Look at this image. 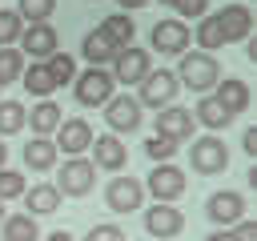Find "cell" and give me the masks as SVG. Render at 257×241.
Wrapping results in <instances>:
<instances>
[{
	"mask_svg": "<svg viewBox=\"0 0 257 241\" xmlns=\"http://www.w3.org/2000/svg\"><path fill=\"white\" fill-rule=\"evenodd\" d=\"M173 76H177V84H185V88H193V92H213L217 80H221V64H217V56L189 48V52H181Z\"/></svg>",
	"mask_w": 257,
	"mask_h": 241,
	"instance_id": "6da1fadb",
	"label": "cell"
},
{
	"mask_svg": "<svg viewBox=\"0 0 257 241\" xmlns=\"http://www.w3.org/2000/svg\"><path fill=\"white\" fill-rule=\"evenodd\" d=\"M177 76H173V68H149L145 72V80L137 84V104L141 108H165V104H173V96H177Z\"/></svg>",
	"mask_w": 257,
	"mask_h": 241,
	"instance_id": "7a4b0ae2",
	"label": "cell"
},
{
	"mask_svg": "<svg viewBox=\"0 0 257 241\" xmlns=\"http://www.w3.org/2000/svg\"><path fill=\"white\" fill-rule=\"evenodd\" d=\"M116 92V80L108 68H88V72H76L72 76V96L76 104L92 108V104H108V96Z\"/></svg>",
	"mask_w": 257,
	"mask_h": 241,
	"instance_id": "3957f363",
	"label": "cell"
},
{
	"mask_svg": "<svg viewBox=\"0 0 257 241\" xmlns=\"http://www.w3.org/2000/svg\"><path fill=\"white\" fill-rule=\"evenodd\" d=\"M149 36H153V52H157V56H181V52H189V44H193L189 24H185V20H177V16L157 20Z\"/></svg>",
	"mask_w": 257,
	"mask_h": 241,
	"instance_id": "277c9868",
	"label": "cell"
},
{
	"mask_svg": "<svg viewBox=\"0 0 257 241\" xmlns=\"http://www.w3.org/2000/svg\"><path fill=\"white\" fill-rule=\"evenodd\" d=\"M92 185H96V169H92V161H84V157H68V161L60 165V177H56V193H60V197H88Z\"/></svg>",
	"mask_w": 257,
	"mask_h": 241,
	"instance_id": "5b68a950",
	"label": "cell"
},
{
	"mask_svg": "<svg viewBox=\"0 0 257 241\" xmlns=\"http://www.w3.org/2000/svg\"><path fill=\"white\" fill-rule=\"evenodd\" d=\"M141 185H145V193H153L157 205H173V201L185 193L189 181H185V169H177V165L169 161V165H157V169L149 173V181H141Z\"/></svg>",
	"mask_w": 257,
	"mask_h": 241,
	"instance_id": "8992f818",
	"label": "cell"
},
{
	"mask_svg": "<svg viewBox=\"0 0 257 241\" xmlns=\"http://www.w3.org/2000/svg\"><path fill=\"white\" fill-rule=\"evenodd\" d=\"M153 68V56H149V48H137V44H128V48H120L116 56H112V80L116 84H141L145 80V72Z\"/></svg>",
	"mask_w": 257,
	"mask_h": 241,
	"instance_id": "52a82bcc",
	"label": "cell"
},
{
	"mask_svg": "<svg viewBox=\"0 0 257 241\" xmlns=\"http://www.w3.org/2000/svg\"><path fill=\"white\" fill-rule=\"evenodd\" d=\"M189 161H193V169L197 173H225L229 169V149H225V141L221 137H197L193 145H189Z\"/></svg>",
	"mask_w": 257,
	"mask_h": 241,
	"instance_id": "ba28073f",
	"label": "cell"
},
{
	"mask_svg": "<svg viewBox=\"0 0 257 241\" xmlns=\"http://www.w3.org/2000/svg\"><path fill=\"white\" fill-rule=\"evenodd\" d=\"M141 201H145V185L137 181V177H112L108 185H104V205L112 209V213H137L141 209Z\"/></svg>",
	"mask_w": 257,
	"mask_h": 241,
	"instance_id": "9c48e42d",
	"label": "cell"
},
{
	"mask_svg": "<svg viewBox=\"0 0 257 241\" xmlns=\"http://www.w3.org/2000/svg\"><path fill=\"white\" fill-rule=\"evenodd\" d=\"M56 133L60 137H52V145H56V153H64V157H80L88 145H92V125L84 120V116H68V120H60L56 125Z\"/></svg>",
	"mask_w": 257,
	"mask_h": 241,
	"instance_id": "30bf717a",
	"label": "cell"
},
{
	"mask_svg": "<svg viewBox=\"0 0 257 241\" xmlns=\"http://www.w3.org/2000/svg\"><path fill=\"white\" fill-rule=\"evenodd\" d=\"M52 52H60V32L52 24H28V32H20V56L48 60Z\"/></svg>",
	"mask_w": 257,
	"mask_h": 241,
	"instance_id": "8fae6325",
	"label": "cell"
},
{
	"mask_svg": "<svg viewBox=\"0 0 257 241\" xmlns=\"http://www.w3.org/2000/svg\"><path fill=\"white\" fill-rule=\"evenodd\" d=\"M197 133V120H193V112L189 108H181V104H165L161 112H157V137H169V141H189Z\"/></svg>",
	"mask_w": 257,
	"mask_h": 241,
	"instance_id": "7c38bea8",
	"label": "cell"
},
{
	"mask_svg": "<svg viewBox=\"0 0 257 241\" xmlns=\"http://www.w3.org/2000/svg\"><path fill=\"white\" fill-rule=\"evenodd\" d=\"M213 16H217V28H221V40H225V44L249 40V32H253V12H249L245 4H225V8L213 12Z\"/></svg>",
	"mask_w": 257,
	"mask_h": 241,
	"instance_id": "4fadbf2b",
	"label": "cell"
},
{
	"mask_svg": "<svg viewBox=\"0 0 257 241\" xmlns=\"http://www.w3.org/2000/svg\"><path fill=\"white\" fill-rule=\"evenodd\" d=\"M141 104L133 100V96H108V104H104V120H108V129L112 133H137L141 129Z\"/></svg>",
	"mask_w": 257,
	"mask_h": 241,
	"instance_id": "5bb4252c",
	"label": "cell"
},
{
	"mask_svg": "<svg viewBox=\"0 0 257 241\" xmlns=\"http://www.w3.org/2000/svg\"><path fill=\"white\" fill-rule=\"evenodd\" d=\"M205 213H209L213 225H237L245 217V197L237 189H221V193H213L205 201Z\"/></svg>",
	"mask_w": 257,
	"mask_h": 241,
	"instance_id": "9a60e30c",
	"label": "cell"
},
{
	"mask_svg": "<svg viewBox=\"0 0 257 241\" xmlns=\"http://www.w3.org/2000/svg\"><path fill=\"white\" fill-rule=\"evenodd\" d=\"M92 169H124L128 165V149H124V141L120 137H92Z\"/></svg>",
	"mask_w": 257,
	"mask_h": 241,
	"instance_id": "2e32d148",
	"label": "cell"
},
{
	"mask_svg": "<svg viewBox=\"0 0 257 241\" xmlns=\"http://www.w3.org/2000/svg\"><path fill=\"white\" fill-rule=\"evenodd\" d=\"M145 229H149L153 237H177V233L185 229V213H181L177 205H153V209L145 213Z\"/></svg>",
	"mask_w": 257,
	"mask_h": 241,
	"instance_id": "e0dca14e",
	"label": "cell"
},
{
	"mask_svg": "<svg viewBox=\"0 0 257 241\" xmlns=\"http://www.w3.org/2000/svg\"><path fill=\"white\" fill-rule=\"evenodd\" d=\"M96 32H100L116 52H120V48H128V44H133L137 24H133V16H128V12H112V16H104V20H100V28H96Z\"/></svg>",
	"mask_w": 257,
	"mask_h": 241,
	"instance_id": "ac0fdd59",
	"label": "cell"
},
{
	"mask_svg": "<svg viewBox=\"0 0 257 241\" xmlns=\"http://www.w3.org/2000/svg\"><path fill=\"white\" fill-rule=\"evenodd\" d=\"M213 96L237 116V112H245L249 104H253V92H249V84L245 80H237V76H225V80H217V88H213Z\"/></svg>",
	"mask_w": 257,
	"mask_h": 241,
	"instance_id": "d6986e66",
	"label": "cell"
},
{
	"mask_svg": "<svg viewBox=\"0 0 257 241\" xmlns=\"http://www.w3.org/2000/svg\"><path fill=\"white\" fill-rule=\"evenodd\" d=\"M193 120H197V125H205L209 133H221L225 125H233V112H229L213 92H205V96L197 100V108H193Z\"/></svg>",
	"mask_w": 257,
	"mask_h": 241,
	"instance_id": "ffe728a7",
	"label": "cell"
},
{
	"mask_svg": "<svg viewBox=\"0 0 257 241\" xmlns=\"http://www.w3.org/2000/svg\"><path fill=\"white\" fill-rule=\"evenodd\" d=\"M20 80H24V88H28L32 96H40V100H52V92H56V80H52V72H48L44 60H28L24 72H20Z\"/></svg>",
	"mask_w": 257,
	"mask_h": 241,
	"instance_id": "44dd1931",
	"label": "cell"
},
{
	"mask_svg": "<svg viewBox=\"0 0 257 241\" xmlns=\"http://www.w3.org/2000/svg\"><path fill=\"white\" fill-rule=\"evenodd\" d=\"M56 145H52V137H32L28 145H24V169H36V173H48V169H56Z\"/></svg>",
	"mask_w": 257,
	"mask_h": 241,
	"instance_id": "7402d4cb",
	"label": "cell"
},
{
	"mask_svg": "<svg viewBox=\"0 0 257 241\" xmlns=\"http://www.w3.org/2000/svg\"><path fill=\"white\" fill-rule=\"evenodd\" d=\"M60 120H64V116H60V104H52V100L32 104V108H28V116H24V125H28L36 137H52Z\"/></svg>",
	"mask_w": 257,
	"mask_h": 241,
	"instance_id": "603a6c76",
	"label": "cell"
},
{
	"mask_svg": "<svg viewBox=\"0 0 257 241\" xmlns=\"http://www.w3.org/2000/svg\"><path fill=\"white\" fill-rule=\"evenodd\" d=\"M80 56L88 60V68H104V64H112V56H116V48L92 28V32H84V40H80Z\"/></svg>",
	"mask_w": 257,
	"mask_h": 241,
	"instance_id": "cb8c5ba5",
	"label": "cell"
},
{
	"mask_svg": "<svg viewBox=\"0 0 257 241\" xmlns=\"http://www.w3.org/2000/svg\"><path fill=\"white\" fill-rule=\"evenodd\" d=\"M24 205H28V217H48L60 209V193H56V185H32Z\"/></svg>",
	"mask_w": 257,
	"mask_h": 241,
	"instance_id": "d4e9b609",
	"label": "cell"
},
{
	"mask_svg": "<svg viewBox=\"0 0 257 241\" xmlns=\"http://www.w3.org/2000/svg\"><path fill=\"white\" fill-rule=\"evenodd\" d=\"M193 40H197V52H217V48H225V40H221V28H217V16H201L197 20V28H193Z\"/></svg>",
	"mask_w": 257,
	"mask_h": 241,
	"instance_id": "484cf974",
	"label": "cell"
},
{
	"mask_svg": "<svg viewBox=\"0 0 257 241\" xmlns=\"http://www.w3.org/2000/svg\"><path fill=\"white\" fill-rule=\"evenodd\" d=\"M24 116H28V108L20 100H0V141L12 137V133H20L24 129Z\"/></svg>",
	"mask_w": 257,
	"mask_h": 241,
	"instance_id": "4316f807",
	"label": "cell"
},
{
	"mask_svg": "<svg viewBox=\"0 0 257 241\" xmlns=\"http://www.w3.org/2000/svg\"><path fill=\"white\" fill-rule=\"evenodd\" d=\"M0 229H4V241H16V237H40L36 217H28V213H12V217H4Z\"/></svg>",
	"mask_w": 257,
	"mask_h": 241,
	"instance_id": "83f0119b",
	"label": "cell"
},
{
	"mask_svg": "<svg viewBox=\"0 0 257 241\" xmlns=\"http://www.w3.org/2000/svg\"><path fill=\"white\" fill-rule=\"evenodd\" d=\"M52 12H56V0H20L16 4V16L28 24H48Z\"/></svg>",
	"mask_w": 257,
	"mask_h": 241,
	"instance_id": "f1b7e54d",
	"label": "cell"
},
{
	"mask_svg": "<svg viewBox=\"0 0 257 241\" xmlns=\"http://www.w3.org/2000/svg\"><path fill=\"white\" fill-rule=\"evenodd\" d=\"M48 72H52V80H56V88H64V84H72V76H76V60L68 56V52H52L48 60Z\"/></svg>",
	"mask_w": 257,
	"mask_h": 241,
	"instance_id": "f546056e",
	"label": "cell"
},
{
	"mask_svg": "<svg viewBox=\"0 0 257 241\" xmlns=\"http://www.w3.org/2000/svg\"><path fill=\"white\" fill-rule=\"evenodd\" d=\"M20 72H24L20 48H16V44H12V48H0V88L12 84V80H20Z\"/></svg>",
	"mask_w": 257,
	"mask_h": 241,
	"instance_id": "4dcf8cb0",
	"label": "cell"
},
{
	"mask_svg": "<svg viewBox=\"0 0 257 241\" xmlns=\"http://www.w3.org/2000/svg\"><path fill=\"white\" fill-rule=\"evenodd\" d=\"M177 149H181V145L169 141V137H149V141H145V153H149L153 165H169V161L177 157Z\"/></svg>",
	"mask_w": 257,
	"mask_h": 241,
	"instance_id": "1f68e13d",
	"label": "cell"
},
{
	"mask_svg": "<svg viewBox=\"0 0 257 241\" xmlns=\"http://www.w3.org/2000/svg\"><path fill=\"white\" fill-rule=\"evenodd\" d=\"M24 20L16 16V8H0V48H12V40H20Z\"/></svg>",
	"mask_w": 257,
	"mask_h": 241,
	"instance_id": "d6a6232c",
	"label": "cell"
},
{
	"mask_svg": "<svg viewBox=\"0 0 257 241\" xmlns=\"http://www.w3.org/2000/svg\"><path fill=\"white\" fill-rule=\"evenodd\" d=\"M24 173L20 169H0V201H16V197H24Z\"/></svg>",
	"mask_w": 257,
	"mask_h": 241,
	"instance_id": "836d02e7",
	"label": "cell"
},
{
	"mask_svg": "<svg viewBox=\"0 0 257 241\" xmlns=\"http://www.w3.org/2000/svg\"><path fill=\"white\" fill-rule=\"evenodd\" d=\"M173 8H177V20H185V24H189V20L209 16V12H205V8H209V0H177Z\"/></svg>",
	"mask_w": 257,
	"mask_h": 241,
	"instance_id": "e575fe53",
	"label": "cell"
},
{
	"mask_svg": "<svg viewBox=\"0 0 257 241\" xmlns=\"http://www.w3.org/2000/svg\"><path fill=\"white\" fill-rule=\"evenodd\" d=\"M84 241H124V229L120 225H92L84 233Z\"/></svg>",
	"mask_w": 257,
	"mask_h": 241,
	"instance_id": "d590c367",
	"label": "cell"
},
{
	"mask_svg": "<svg viewBox=\"0 0 257 241\" xmlns=\"http://www.w3.org/2000/svg\"><path fill=\"white\" fill-rule=\"evenodd\" d=\"M229 237L233 241H257V221H249V217H241L233 229H229Z\"/></svg>",
	"mask_w": 257,
	"mask_h": 241,
	"instance_id": "8d00e7d4",
	"label": "cell"
},
{
	"mask_svg": "<svg viewBox=\"0 0 257 241\" xmlns=\"http://www.w3.org/2000/svg\"><path fill=\"white\" fill-rule=\"evenodd\" d=\"M241 149H245V153H249V157H257V125H253V129H245V133H241Z\"/></svg>",
	"mask_w": 257,
	"mask_h": 241,
	"instance_id": "74e56055",
	"label": "cell"
},
{
	"mask_svg": "<svg viewBox=\"0 0 257 241\" xmlns=\"http://www.w3.org/2000/svg\"><path fill=\"white\" fill-rule=\"evenodd\" d=\"M116 4H120V8H124V12H133V8H145V4H149V0H116Z\"/></svg>",
	"mask_w": 257,
	"mask_h": 241,
	"instance_id": "f35d334b",
	"label": "cell"
},
{
	"mask_svg": "<svg viewBox=\"0 0 257 241\" xmlns=\"http://www.w3.org/2000/svg\"><path fill=\"white\" fill-rule=\"evenodd\" d=\"M48 241H76L72 233H64V229H56V233H48Z\"/></svg>",
	"mask_w": 257,
	"mask_h": 241,
	"instance_id": "ab89813d",
	"label": "cell"
},
{
	"mask_svg": "<svg viewBox=\"0 0 257 241\" xmlns=\"http://www.w3.org/2000/svg\"><path fill=\"white\" fill-rule=\"evenodd\" d=\"M205 241H233V237H229V233H209Z\"/></svg>",
	"mask_w": 257,
	"mask_h": 241,
	"instance_id": "60d3db41",
	"label": "cell"
},
{
	"mask_svg": "<svg viewBox=\"0 0 257 241\" xmlns=\"http://www.w3.org/2000/svg\"><path fill=\"white\" fill-rule=\"evenodd\" d=\"M4 161H8V145L0 141V169H4Z\"/></svg>",
	"mask_w": 257,
	"mask_h": 241,
	"instance_id": "b9f144b4",
	"label": "cell"
},
{
	"mask_svg": "<svg viewBox=\"0 0 257 241\" xmlns=\"http://www.w3.org/2000/svg\"><path fill=\"white\" fill-rule=\"evenodd\" d=\"M161 4H165V8H173V4H177V0H161Z\"/></svg>",
	"mask_w": 257,
	"mask_h": 241,
	"instance_id": "7bdbcfd3",
	"label": "cell"
},
{
	"mask_svg": "<svg viewBox=\"0 0 257 241\" xmlns=\"http://www.w3.org/2000/svg\"><path fill=\"white\" fill-rule=\"evenodd\" d=\"M4 217H8V213H4V201H0V221H4Z\"/></svg>",
	"mask_w": 257,
	"mask_h": 241,
	"instance_id": "ee69618b",
	"label": "cell"
},
{
	"mask_svg": "<svg viewBox=\"0 0 257 241\" xmlns=\"http://www.w3.org/2000/svg\"><path fill=\"white\" fill-rule=\"evenodd\" d=\"M16 241H40V237H16Z\"/></svg>",
	"mask_w": 257,
	"mask_h": 241,
	"instance_id": "f6af8a7d",
	"label": "cell"
}]
</instances>
